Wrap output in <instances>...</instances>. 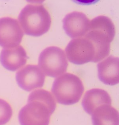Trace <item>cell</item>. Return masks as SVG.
Returning a JSON list of instances; mask_svg holds the SVG:
<instances>
[{
    "label": "cell",
    "instance_id": "6da1fadb",
    "mask_svg": "<svg viewBox=\"0 0 119 125\" xmlns=\"http://www.w3.org/2000/svg\"><path fill=\"white\" fill-rule=\"evenodd\" d=\"M56 107L53 95L44 89L30 94L28 103L21 109L18 119L21 125H49L51 115Z\"/></svg>",
    "mask_w": 119,
    "mask_h": 125
},
{
    "label": "cell",
    "instance_id": "7a4b0ae2",
    "mask_svg": "<svg viewBox=\"0 0 119 125\" xmlns=\"http://www.w3.org/2000/svg\"><path fill=\"white\" fill-rule=\"evenodd\" d=\"M18 19L25 33L40 37L49 31L51 17L46 8L41 3H31L21 11Z\"/></svg>",
    "mask_w": 119,
    "mask_h": 125
},
{
    "label": "cell",
    "instance_id": "3957f363",
    "mask_svg": "<svg viewBox=\"0 0 119 125\" xmlns=\"http://www.w3.org/2000/svg\"><path fill=\"white\" fill-rule=\"evenodd\" d=\"M51 92L58 103L71 105L77 103L81 99L84 92V86L77 76L66 73L55 79Z\"/></svg>",
    "mask_w": 119,
    "mask_h": 125
},
{
    "label": "cell",
    "instance_id": "277c9868",
    "mask_svg": "<svg viewBox=\"0 0 119 125\" xmlns=\"http://www.w3.org/2000/svg\"><path fill=\"white\" fill-rule=\"evenodd\" d=\"M38 65L45 75L56 78L66 73L68 64L63 50L59 47L50 46L41 53Z\"/></svg>",
    "mask_w": 119,
    "mask_h": 125
},
{
    "label": "cell",
    "instance_id": "5b68a950",
    "mask_svg": "<svg viewBox=\"0 0 119 125\" xmlns=\"http://www.w3.org/2000/svg\"><path fill=\"white\" fill-rule=\"evenodd\" d=\"M65 52L68 60L75 64L95 62V47L93 42L85 36L70 41L65 49Z\"/></svg>",
    "mask_w": 119,
    "mask_h": 125
},
{
    "label": "cell",
    "instance_id": "8992f818",
    "mask_svg": "<svg viewBox=\"0 0 119 125\" xmlns=\"http://www.w3.org/2000/svg\"><path fill=\"white\" fill-rule=\"evenodd\" d=\"M24 35L18 21L4 17L0 18V46L6 48L16 47L20 44Z\"/></svg>",
    "mask_w": 119,
    "mask_h": 125
},
{
    "label": "cell",
    "instance_id": "52a82bcc",
    "mask_svg": "<svg viewBox=\"0 0 119 125\" xmlns=\"http://www.w3.org/2000/svg\"><path fill=\"white\" fill-rule=\"evenodd\" d=\"M16 79L21 88L30 92L42 88L44 84L45 76L37 65L28 64L17 73Z\"/></svg>",
    "mask_w": 119,
    "mask_h": 125
},
{
    "label": "cell",
    "instance_id": "ba28073f",
    "mask_svg": "<svg viewBox=\"0 0 119 125\" xmlns=\"http://www.w3.org/2000/svg\"><path fill=\"white\" fill-rule=\"evenodd\" d=\"M90 20L82 12L74 11L67 15L63 20V29L73 38L85 36L89 31Z\"/></svg>",
    "mask_w": 119,
    "mask_h": 125
},
{
    "label": "cell",
    "instance_id": "9c48e42d",
    "mask_svg": "<svg viewBox=\"0 0 119 125\" xmlns=\"http://www.w3.org/2000/svg\"><path fill=\"white\" fill-rule=\"evenodd\" d=\"M28 58L26 51L21 45L1 51L0 61L4 68L11 71H16L25 65Z\"/></svg>",
    "mask_w": 119,
    "mask_h": 125
},
{
    "label": "cell",
    "instance_id": "30bf717a",
    "mask_svg": "<svg viewBox=\"0 0 119 125\" xmlns=\"http://www.w3.org/2000/svg\"><path fill=\"white\" fill-rule=\"evenodd\" d=\"M119 57L110 56L98 64L99 78L104 83L114 85L119 83Z\"/></svg>",
    "mask_w": 119,
    "mask_h": 125
},
{
    "label": "cell",
    "instance_id": "8fae6325",
    "mask_svg": "<svg viewBox=\"0 0 119 125\" xmlns=\"http://www.w3.org/2000/svg\"><path fill=\"white\" fill-rule=\"evenodd\" d=\"M111 104L112 99L110 95L107 91L101 89L88 90L85 94L82 101L84 109L90 115L101 105Z\"/></svg>",
    "mask_w": 119,
    "mask_h": 125
},
{
    "label": "cell",
    "instance_id": "7c38bea8",
    "mask_svg": "<svg viewBox=\"0 0 119 125\" xmlns=\"http://www.w3.org/2000/svg\"><path fill=\"white\" fill-rule=\"evenodd\" d=\"M93 125H119V112L111 105H102L92 114Z\"/></svg>",
    "mask_w": 119,
    "mask_h": 125
},
{
    "label": "cell",
    "instance_id": "4fadbf2b",
    "mask_svg": "<svg viewBox=\"0 0 119 125\" xmlns=\"http://www.w3.org/2000/svg\"><path fill=\"white\" fill-rule=\"evenodd\" d=\"M101 31L112 42L115 35V28L112 21L107 16H100L90 21L89 30Z\"/></svg>",
    "mask_w": 119,
    "mask_h": 125
},
{
    "label": "cell",
    "instance_id": "5bb4252c",
    "mask_svg": "<svg viewBox=\"0 0 119 125\" xmlns=\"http://www.w3.org/2000/svg\"><path fill=\"white\" fill-rule=\"evenodd\" d=\"M13 115L12 108L8 102L0 99V125H5L11 120Z\"/></svg>",
    "mask_w": 119,
    "mask_h": 125
}]
</instances>
